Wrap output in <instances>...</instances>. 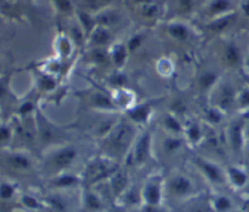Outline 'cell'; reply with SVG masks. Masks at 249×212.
Instances as JSON below:
<instances>
[{
    "label": "cell",
    "mask_w": 249,
    "mask_h": 212,
    "mask_svg": "<svg viewBox=\"0 0 249 212\" xmlns=\"http://www.w3.org/2000/svg\"><path fill=\"white\" fill-rule=\"evenodd\" d=\"M135 1L141 2V4H147V2H151V0H135Z\"/></svg>",
    "instance_id": "obj_54"
},
{
    "label": "cell",
    "mask_w": 249,
    "mask_h": 212,
    "mask_svg": "<svg viewBox=\"0 0 249 212\" xmlns=\"http://www.w3.org/2000/svg\"><path fill=\"white\" fill-rule=\"evenodd\" d=\"M214 212H232L233 201L225 194H214L209 198Z\"/></svg>",
    "instance_id": "obj_22"
},
{
    "label": "cell",
    "mask_w": 249,
    "mask_h": 212,
    "mask_svg": "<svg viewBox=\"0 0 249 212\" xmlns=\"http://www.w3.org/2000/svg\"><path fill=\"white\" fill-rule=\"evenodd\" d=\"M224 61L230 67H237L240 65L241 61H242V56H241V51L235 44H230L224 50Z\"/></svg>",
    "instance_id": "obj_23"
},
{
    "label": "cell",
    "mask_w": 249,
    "mask_h": 212,
    "mask_svg": "<svg viewBox=\"0 0 249 212\" xmlns=\"http://www.w3.org/2000/svg\"><path fill=\"white\" fill-rule=\"evenodd\" d=\"M168 33L170 34V36L177 40L180 41H184L189 38L190 35V32L189 28L186 26L181 23H173L168 27Z\"/></svg>",
    "instance_id": "obj_27"
},
{
    "label": "cell",
    "mask_w": 249,
    "mask_h": 212,
    "mask_svg": "<svg viewBox=\"0 0 249 212\" xmlns=\"http://www.w3.org/2000/svg\"><path fill=\"white\" fill-rule=\"evenodd\" d=\"M53 2H55L56 6L60 9V11L62 12L72 11V4H71L70 0H53Z\"/></svg>",
    "instance_id": "obj_41"
},
{
    "label": "cell",
    "mask_w": 249,
    "mask_h": 212,
    "mask_svg": "<svg viewBox=\"0 0 249 212\" xmlns=\"http://www.w3.org/2000/svg\"><path fill=\"white\" fill-rule=\"evenodd\" d=\"M165 192V182L160 177H152L141 188L143 205L160 206L162 205Z\"/></svg>",
    "instance_id": "obj_8"
},
{
    "label": "cell",
    "mask_w": 249,
    "mask_h": 212,
    "mask_svg": "<svg viewBox=\"0 0 249 212\" xmlns=\"http://www.w3.org/2000/svg\"><path fill=\"white\" fill-rule=\"evenodd\" d=\"M72 34H73V39H74V41L77 44H80L82 43V32H80V29L78 28H73L72 29Z\"/></svg>",
    "instance_id": "obj_48"
},
{
    "label": "cell",
    "mask_w": 249,
    "mask_h": 212,
    "mask_svg": "<svg viewBox=\"0 0 249 212\" xmlns=\"http://www.w3.org/2000/svg\"><path fill=\"white\" fill-rule=\"evenodd\" d=\"M153 107L150 102H143V103H136L135 106L131 107L130 109L125 112V115L131 123L135 124L136 126L147 125L148 121L152 116Z\"/></svg>",
    "instance_id": "obj_11"
},
{
    "label": "cell",
    "mask_w": 249,
    "mask_h": 212,
    "mask_svg": "<svg viewBox=\"0 0 249 212\" xmlns=\"http://www.w3.org/2000/svg\"><path fill=\"white\" fill-rule=\"evenodd\" d=\"M79 18H80V23H82L83 28L85 29L88 34H91L94 32V29L96 28V18H92L89 14L87 12H80L79 14Z\"/></svg>",
    "instance_id": "obj_32"
},
{
    "label": "cell",
    "mask_w": 249,
    "mask_h": 212,
    "mask_svg": "<svg viewBox=\"0 0 249 212\" xmlns=\"http://www.w3.org/2000/svg\"><path fill=\"white\" fill-rule=\"evenodd\" d=\"M90 38H91L92 44H94L95 46H104L111 40V34L107 31V28L99 26L94 29V32H92L91 34H90Z\"/></svg>",
    "instance_id": "obj_26"
},
{
    "label": "cell",
    "mask_w": 249,
    "mask_h": 212,
    "mask_svg": "<svg viewBox=\"0 0 249 212\" xmlns=\"http://www.w3.org/2000/svg\"><path fill=\"white\" fill-rule=\"evenodd\" d=\"M230 24V17L229 16H224L221 18L214 19L213 22L208 24V29L209 31L214 32V33H220L223 32L224 29H226Z\"/></svg>",
    "instance_id": "obj_33"
},
{
    "label": "cell",
    "mask_w": 249,
    "mask_h": 212,
    "mask_svg": "<svg viewBox=\"0 0 249 212\" xmlns=\"http://www.w3.org/2000/svg\"><path fill=\"white\" fill-rule=\"evenodd\" d=\"M196 1L197 0H179V4L184 11H190V10L194 9Z\"/></svg>",
    "instance_id": "obj_45"
},
{
    "label": "cell",
    "mask_w": 249,
    "mask_h": 212,
    "mask_svg": "<svg viewBox=\"0 0 249 212\" xmlns=\"http://www.w3.org/2000/svg\"><path fill=\"white\" fill-rule=\"evenodd\" d=\"M80 182H82V179L68 171L57 175V176H53L50 179V184L56 189L73 188V187L78 186Z\"/></svg>",
    "instance_id": "obj_19"
},
{
    "label": "cell",
    "mask_w": 249,
    "mask_h": 212,
    "mask_svg": "<svg viewBox=\"0 0 249 212\" xmlns=\"http://www.w3.org/2000/svg\"><path fill=\"white\" fill-rule=\"evenodd\" d=\"M224 116H225L224 112H221L220 109L216 108L213 104H209L208 108L204 109L203 120H206V123L208 125L216 126L219 124H221V121L224 120Z\"/></svg>",
    "instance_id": "obj_24"
},
{
    "label": "cell",
    "mask_w": 249,
    "mask_h": 212,
    "mask_svg": "<svg viewBox=\"0 0 249 212\" xmlns=\"http://www.w3.org/2000/svg\"><path fill=\"white\" fill-rule=\"evenodd\" d=\"M245 137L246 143L249 142V120H245Z\"/></svg>",
    "instance_id": "obj_49"
},
{
    "label": "cell",
    "mask_w": 249,
    "mask_h": 212,
    "mask_svg": "<svg viewBox=\"0 0 249 212\" xmlns=\"http://www.w3.org/2000/svg\"><path fill=\"white\" fill-rule=\"evenodd\" d=\"M186 145L187 142L184 136L170 135V133H168L162 140L160 148H162L163 154L168 155V157H173L174 154H178L180 150L184 149V147Z\"/></svg>",
    "instance_id": "obj_14"
},
{
    "label": "cell",
    "mask_w": 249,
    "mask_h": 212,
    "mask_svg": "<svg viewBox=\"0 0 249 212\" xmlns=\"http://www.w3.org/2000/svg\"><path fill=\"white\" fill-rule=\"evenodd\" d=\"M99 4H109V2H112L113 0H96Z\"/></svg>",
    "instance_id": "obj_51"
},
{
    "label": "cell",
    "mask_w": 249,
    "mask_h": 212,
    "mask_svg": "<svg viewBox=\"0 0 249 212\" xmlns=\"http://www.w3.org/2000/svg\"><path fill=\"white\" fill-rule=\"evenodd\" d=\"M49 204H50V208L56 212H66V210H67L66 201L57 196H50L49 198Z\"/></svg>",
    "instance_id": "obj_35"
},
{
    "label": "cell",
    "mask_w": 249,
    "mask_h": 212,
    "mask_svg": "<svg viewBox=\"0 0 249 212\" xmlns=\"http://www.w3.org/2000/svg\"><path fill=\"white\" fill-rule=\"evenodd\" d=\"M60 50L62 51L63 55H68L71 52V45H70V41L67 39H62L60 41Z\"/></svg>",
    "instance_id": "obj_46"
},
{
    "label": "cell",
    "mask_w": 249,
    "mask_h": 212,
    "mask_svg": "<svg viewBox=\"0 0 249 212\" xmlns=\"http://www.w3.org/2000/svg\"><path fill=\"white\" fill-rule=\"evenodd\" d=\"M228 182L232 184L235 188H243L248 183V174L245 169L237 166V165H230L225 167Z\"/></svg>",
    "instance_id": "obj_17"
},
{
    "label": "cell",
    "mask_w": 249,
    "mask_h": 212,
    "mask_svg": "<svg viewBox=\"0 0 249 212\" xmlns=\"http://www.w3.org/2000/svg\"><path fill=\"white\" fill-rule=\"evenodd\" d=\"M4 160L5 164H6L10 169L14 170V171H29V170L32 169V166H33L31 158H29L28 155L19 152H9L4 157Z\"/></svg>",
    "instance_id": "obj_13"
},
{
    "label": "cell",
    "mask_w": 249,
    "mask_h": 212,
    "mask_svg": "<svg viewBox=\"0 0 249 212\" xmlns=\"http://www.w3.org/2000/svg\"><path fill=\"white\" fill-rule=\"evenodd\" d=\"M207 132L203 129V126L195 120H189L185 123V131L184 137L186 140L187 145L198 146L204 142L206 140Z\"/></svg>",
    "instance_id": "obj_12"
},
{
    "label": "cell",
    "mask_w": 249,
    "mask_h": 212,
    "mask_svg": "<svg viewBox=\"0 0 249 212\" xmlns=\"http://www.w3.org/2000/svg\"><path fill=\"white\" fill-rule=\"evenodd\" d=\"M118 21H119L118 15L111 11L104 12V14L99 15V16L96 17L97 24L101 27H105V28L109 26H113V24H116Z\"/></svg>",
    "instance_id": "obj_30"
},
{
    "label": "cell",
    "mask_w": 249,
    "mask_h": 212,
    "mask_svg": "<svg viewBox=\"0 0 249 212\" xmlns=\"http://www.w3.org/2000/svg\"><path fill=\"white\" fill-rule=\"evenodd\" d=\"M136 128L138 126L128 118L117 120L101 137L102 146L106 149V155L113 159H116V157H126L139 136Z\"/></svg>",
    "instance_id": "obj_1"
},
{
    "label": "cell",
    "mask_w": 249,
    "mask_h": 212,
    "mask_svg": "<svg viewBox=\"0 0 249 212\" xmlns=\"http://www.w3.org/2000/svg\"><path fill=\"white\" fill-rule=\"evenodd\" d=\"M141 14L146 18H153L158 15V6L152 4V2H147V4H142L141 7Z\"/></svg>",
    "instance_id": "obj_37"
},
{
    "label": "cell",
    "mask_w": 249,
    "mask_h": 212,
    "mask_svg": "<svg viewBox=\"0 0 249 212\" xmlns=\"http://www.w3.org/2000/svg\"><path fill=\"white\" fill-rule=\"evenodd\" d=\"M112 212H126V209H124V208H117V209H114L113 211Z\"/></svg>",
    "instance_id": "obj_52"
},
{
    "label": "cell",
    "mask_w": 249,
    "mask_h": 212,
    "mask_svg": "<svg viewBox=\"0 0 249 212\" xmlns=\"http://www.w3.org/2000/svg\"><path fill=\"white\" fill-rule=\"evenodd\" d=\"M243 10H245V12L247 15H249V0H247V1L243 4Z\"/></svg>",
    "instance_id": "obj_50"
},
{
    "label": "cell",
    "mask_w": 249,
    "mask_h": 212,
    "mask_svg": "<svg viewBox=\"0 0 249 212\" xmlns=\"http://www.w3.org/2000/svg\"><path fill=\"white\" fill-rule=\"evenodd\" d=\"M192 163L201 172L202 176L213 186H221L224 183H228L226 170L223 169L218 163L203 157H195Z\"/></svg>",
    "instance_id": "obj_6"
},
{
    "label": "cell",
    "mask_w": 249,
    "mask_h": 212,
    "mask_svg": "<svg viewBox=\"0 0 249 212\" xmlns=\"http://www.w3.org/2000/svg\"><path fill=\"white\" fill-rule=\"evenodd\" d=\"M162 126L168 133L170 135H178L184 136L185 131V124L180 120L179 115H177L173 112H168L164 113L162 118Z\"/></svg>",
    "instance_id": "obj_15"
},
{
    "label": "cell",
    "mask_w": 249,
    "mask_h": 212,
    "mask_svg": "<svg viewBox=\"0 0 249 212\" xmlns=\"http://www.w3.org/2000/svg\"><path fill=\"white\" fill-rule=\"evenodd\" d=\"M237 109L241 111V113L249 109V86H245L238 90Z\"/></svg>",
    "instance_id": "obj_31"
},
{
    "label": "cell",
    "mask_w": 249,
    "mask_h": 212,
    "mask_svg": "<svg viewBox=\"0 0 249 212\" xmlns=\"http://www.w3.org/2000/svg\"><path fill=\"white\" fill-rule=\"evenodd\" d=\"M226 143L235 154H241L245 152L246 137H245V120H235L229 125L226 130Z\"/></svg>",
    "instance_id": "obj_9"
},
{
    "label": "cell",
    "mask_w": 249,
    "mask_h": 212,
    "mask_svg": "<svg viewBox=\"0 0 249 212\" xmlns=\"http://www.w3.org/2000/svg\"><path fill=\"white\" fill-rule=\"evenodd\" d=\"M108 181H109V188H111V192L113 193L114 196H122V194L129 188L128 175L122 172L121 170H119L118 172H116V174H114Z\"/></svg>",
    "instance_id": "obj_20"
},
{
    "label": "cell",
    "mask_w": 249,
    "mask_h": 212,
    "mask_svg": "<svg viewBox=\"0 0 249 212\" xmlns=\"http://www.w3.org/2000/svg\"><path fill=\"white\" fill-rule=\"evenodd\" d=\"M92 58H94L97 63H102L106 61L107 56L105 55V52L101 50V49H95V51L92 52Z\"/></svg>",
    "instance_id": "obj_44"
},
{
    "label": "cell",
    "mask_w": 249,
    "mask_h": 212,
    "mask_svg": "<svg viewBox=\"0 0 249 212\" xmlns=\"http://www.w3.org/2000/svg\"><path fill=\"white\" fill-rule=\"evenodd\" d=\"M141 212H165L163 210L162 205L160 206H148V205H143L142 210Z\"/></svg>",
    "instance_id": "obj_47"
},
{
    "label": "cell",
    "mask_w": 249,
    "mask_h": 212,
    "mask_svg": "<svg viewBox=\"0 0 249 212\" xmlns=\"http://www.w3.org/2000/svg\"><path fill=\"white\" fill-rule=\"evenodd\" d=\"M0 136H1V138H0V140H1V145L5 147V145H6L7 142H10L12 138V128L11 126L5 125L4 124V125L1 126V132H0Z\"/></svg>",
    "instance_id": "obj_39"
},
{
    "label": "cell",
    "mask_w": 249,
    "mask_h": 212,
    "mask_svg": "<svg viewBox=\"0 0 249 212\" xmlns=\"http://www.w3.org/2000/svg\"><path fill=\"white\" fill-rule=\"evenodd\" d=\"M78 158V149L73 145H58L53 147L45 157V166L51 175L67 172Z\"/></svg>",
    "instance_id": "obj_3"
},
{
    "label": "cell",
    "mask_w": 249,
    "mask_h": 212,
    "mask_svg": "<svg viewBox=\"0 0 249 212\" xmlns=\"http://www.w3.org/2000/svg\"><path fill=\"white\" fill-rule=\"evenodd\" d=\"M246 153H247V159L249 160V142L246 143V147H245Z\"/></svg>",
    "instance_id": "obj_53"
},
{
    "label": "cell",
    "mask_w": 249,
    "mask_h": 212,
    "mask_svg": "<svg viewBox=\"0 0 249 212\" xmlns=\"http://www.w3.org/2000/svg\"><path fill=\"white\" fill-rule=\"evenodd\" d=\"M113 101L114 104H116L117 109H123V111H128L130 109L131 107L135 106V95L128 90L126 87L124 89H118V90H114L113 92Z\"/></svg>",
    "instance_id": "obj_18"
},
{
    "label": "cell",
    "mask_w": 249,
    "mask_h": 212,
    "mask_svg": "<svg viewBox=\"0 0 249 212\" xmlns=\"http://www.w3.org/2000/svg\"><path fill=\"white\" fill-rule=\"evenodd\" d=\"M15 193H16V188L11 182L2 181L1 183V199L2 200H10L14 198Z\"/></svg>",
    "instance_id": "obj_36"
},
{
    "label": "cell",
    "mask_w": 249,
    "mask_h": 212,
    "mask_svg": "<svg viewBox=\"0 0 249 212\" xmlns=\"http://www.w3.org/2000/svg\"><path fill=\"white\" fill-rule=\"evenodd\" d=\"M40 86L41 89L46 90V91H50V90H53L56 87V82L49 75H44L40 79Z\"/></svg>",
    "instance_id": "obj_40"
},
{
    "label": "cell",
    "mask_w": 249,
    "mask_h": 212,
    "mask_svg": "<svg viewBox=\"0 0 249 212\" xmlns=\"http://www.w3.org/2000/svg\"><path fill=\"white\" fill-rule=\"evenodd\" d=\"M165 193L177 200H191L197 196V187L191 177L178 172L165 181Z\"/></svg>",
    "instance_id": "obj_4"
},
{
    "label": "cell",
    "mask_w": 249,
    "mask_h": 212,
    "mask_svg": "<svg viewBox=\"0 0 249 212\" xmlns=\"http://www.w3.org/2000/svg\"><path fill=\"white\" fill-rule=\"evenodd\" d=\"M33 112L36 113V104L31 101L24 102V103H22L18 108V114H21V115H23V116L28 115L29 113H33Z\"/></svg>",
    "instance_id": "obj_38"
},
{
    "label": "cell",
    "mask_w": 249,
    "mask_h": 212,
    "mask_svg": "<svg viewBox=\"0 0 249 212\" xmlns=\"http://www.w3.org/2000/svg\"><path fill=\"white\" fill-rule=\"evenodd\" d=\"M126 56H128V46L118 45L112 52V60L117 67H122L125 63Z\"/></svg>",
    "instance_id": "obj_29"
},
{
    "label": "cell",
    "mask_w": 249,
    "mask_h": 212,
    "mask_svg": "<svg viewBox=\"0 0 249 212\" xmlns=\"http://www.w3.org/2000/svg\"><path fill=\"white\" fill-rule=\"evenodd\" d=\"M141 43H142V38L140 35H135L130 39L128 44V50L129 51H135L136 49H139L141 46Z\"/></svg>",
    "instance_id": "obj_42"
},
{
    "label": "cell",
    "mask_w": 249,
    "mask_h": 212,
    "mask_svg": "<svg viewBox=\"0 0 249 212\" xmlns=\"http://www.w3.org/2000/svg\"><path fill=\"white\" fill-rule=\"evenodd\" d=\"M22 201H23V205L27 206V208L29 209H38L39 208V203L38 200H36V198H33V196H23L22 198Z\"/></svg>",
    "instance_id": "obj_43"
},
{
    "label": "cell",
    "mask_w": 249,
    "mask_h": 212,
    "mask_svg": "<svg viewBox=\"0 0 249 212\" xmlns=\"http://www.w3.org/2000/svg\"><path fill=\"white\" fill-rule=\"evenodd\" d=\"M231 7L230 0H213L209 4L208 11L212 16H219L228 12Z\"/></svg>",
    "instance_id": "obj_28"
},
{
    "label": "cell",
    "mask_w": 249,
    "mask_h": 212,
    "mask_svg": "<svg viewBox=\"0 0 249 212\" xmlns=\"http://www.w3.org/2000/svg\"><path fill=\"white\" fill-rule=\"evenodd\" d=\"M36 135H38V141L46 145H53L60 136V130H56V126L46 119V116L41 113L39 109L36 112Z\"/></svg>",
    "instance_id": "obj_10"
},
{
    "label": "cell",
    "mask_w": 249,
    "mask_h": 212,
    "mask_svg": "<svg viewBox=\"0 0 249 212\" xmlns=\"http://www.w3.org/2000/svg\"><path fill=\"white\" fill-rule=\"evenodd\" d=\"M90 106L94 107L95 109L100 111H116L117 107L114 104L113 97L108 96L107 94L102 91H95L89 96Z\"/></svg>",
    "instance_id": "obj_16"
},
{
    "label": "cell",
    "mask_w": 249,
    "mask_h": 212,
    "mask_svg": "<svg viewBox=\"0 0 249 212\" xmlns=\"http://www.w3.org/2000/svg\"><path fill=\"white\" fill-rule=\"evenodd\" d=\"M118 171V162L108 155H102V157L95 158L88 163L80 179H82L83 183L87 186V188H90L95 184L108 181Z\"/></svg>",
    "instance_id": "obj_2"
},
{
    "label": "cell",
    "mask_w": 249,
    "mask_h": 212,
    "mask_svg": "<svg viewBox=\"0 0 249 212\" xmlns=\"http://www.w3.org/2000/svg\"><path fill=\"white\" fill-rule=\"evenodd\" d=\"M84 206L88 211L96 212L102 210L104 204H102L101 198L95 192H92L90 188H87L84 194Z\"/></svg>",
    "instance_id": "obj_25"
},
{
    "label": "cell",
    "mask_w": 249,
    "mask_h": 212,
    "mask_svg": "<svg viewBox=\"0 0 249 212\" xmlns=\"http://www.w3.org/2000/svg\"><path fill=\"white\" fill-rule=\"evenodd\" d=\"M186 212H214V210L212 208L209 199L207 201H198L195 200L194 198V203L189 206Z\"/></svg>",
    "instance_id": "obj_34"
},
{
    "label": "cell",
    "mask_w": 249,
    "mask_h": 212,
    "mask_svg": "<svg viewBox=\"0 0 249 212\" xmlns=\"http://www.w3.org/2000/svg\"><path fill=\"white\" fill-rule=\"evenodd\" d=\"M211 94H214V101H212L211 104L215 106L225 114L233 108H237L238 90H236V87L229 82L218 84Z\"/></svg>",
    "instance_id": "obj_7"
},
{
    "label": "cell",
    "mask_w": 249,
    "mask_h": 212,
    "mask_svg": "<svg viewBox=\"0 0 249 212\" xmlns=\"http://www.w3.org/2000/svg\"><path fill=\"white\" fill-rule=\"evenodd\" d=\"M152 146L153 136L150 130H145L139 133L130 152L126 155L129 164L135 167H141L147 164L152 157Z\"/></svg>",
    "instance_id": "obj_5"
},
{
    "label": "cell",
    "mask_w": 249,
    "mask_h": 212,
    "mask_svg": "<svg viewBox=\"0 0 249 212\" xmlns=\"http://www.w3.org/2000/svg\"><path fill=\"white\" fill-rule=\"evenodd\" d=\"M219 84V75L212 70H206L198 77V87L203 94H211Z\"/></svg>",
    "instance_id": "obj_21"
}]
</instances>
